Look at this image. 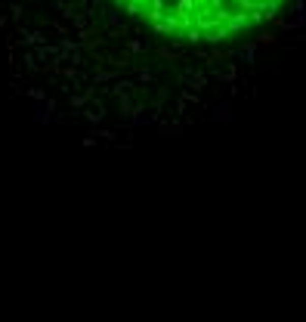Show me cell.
Returning <instances> with one entry per match:
<instances>
[{"label": "cell", "instance_id": "obj_1", "mask_svg": "<svg viewBox=\"0 0 306 322\" xmlns=\"http://www.w3.org/2000/svg\"><path fill=\"white\" fill-rule=\"evenodd\" d=\"M102 41L124 44L121 62H220L244 59L269 41L294 0H93ZM118 62V65H121ZM142 62V65H145Z\"/></svg>", "mask_w": 306, "mask_h": 322}]
</instances>
